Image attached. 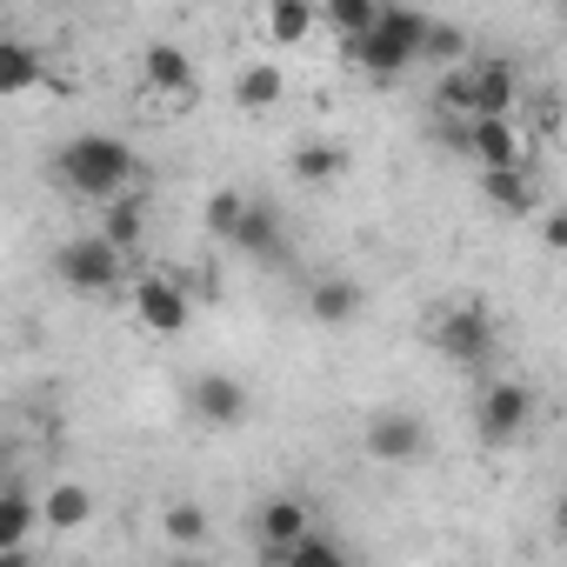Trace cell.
Segmentation results:
<instances>
[{
  "label": "cell",
  "instance_id": "cell-5",
  "mask_svg": "<svg viewBox=\"0 0 567 567\" xmlns=\"http://www.w3.org/2000/svg\"><path fill=\"white\" fill-rule=\"evenodd\" d=\"M368 454L381 467H414L427 454V421L414 408H374L368 414Z\"/></svg>",
  "mask_w": 567,
  "mask_h": 567
},
{
  "label": "cell",
  "instance_id": "cell-19",
  "mask_svg": "<svg viewBox=\"0 0 567 567\" xmlns=\"http://www.w3.org/2000/svg\"><path fill=\"white\" fill-rule=\"evenodd\" d=\"M101 207H107V227H101V234H107L121 254H134L141 234H147V200H141V194H114V200H101Z\"/></svg>",
  "mask_w": 567,
  "mask_h": 567
},
{
  "label": "cell",
  "instance_id": "cell-3",
  "mask_svg": "<svg viewBox=\"0 0 567 567\" xmlns=\"http://www.w3.org/2000/svg\"><path fill=\"white\" fill-rule=\"evenodd\" d=\"M121 274H127V254L107 234H81V240L54 247V280L74 295H107V288H121Z\"/></svg>",
  "mask_w": 567,
  "mask_h": 567
},
{
  "label": "cell",
  "instance_id": "cell-24",
  "mask_svg": "<svg viewBox=\"0 0 567 567\" xmlns=\"http://www.w3.org/2000/svg\"><path fill=\"white\" fill-rule=\"evenodd\" d=\"M167 534H174L181 547H200V540H207V514H200L194 501H174V507H167Z\"/></svg>",
  "mask_w": 567,
  "mask_h": 567
},
{
  "label": "cell",
  "instance_id": "cell-16",
  "mask_svg": "<svg viewBox=\"0 0 567 567\" xmlns=\"http://www.w3.org/2000/svg\"><path fill=\"white\" fill-rule=\"evenodd\" d=\"M41 520H48L54 534H74V527L94 520V494H87L81 481H54V487L41 494Z\"/></svg>",
  "mask_w": 567,
  "mask_h": 567
},
{
  "label": "cell",
  "instance_id": "cell-6",
  "mask_svg": "<svg viewBox=\"0 0 567 567\" xmlns=\"http://www.w3.org/2000/svg\"><path fill=\"white\" fill-rule=\"evenodd\" d=\"M134 315H141L147 334H181L194 321V295L181 288L174 274H141L134 280Z\"/></svg>",
  "mask_w": 567,
  "mask_h": 567
},
{
  "label": "cell",
  "instance_id": "cell-18",
  "mask_svg": "<svg viewBox=\"0 0 567 567\" xmlns=\"http://www.w3.org/2000/svg\"><path fill=\"white\" fill-rule=\"evenodd\" d=\"M274 560H280V567H348V547H341L334 534H321V527H301Z\"/></svg>",
  "mask_w": 567,
  "mask_h": 567
},
{
  "label": "cell",
  "instance_id": "cell-13",
  "mask_svg": "<svg viewBox=\"0 0 567 567\" xmlns=\"http://www.w3.org/2000/svg\"><path fill=\"white\" fill-rule=\"evenodd\" d=\"M41 527V501L21 494V487H0V560H14Z\"/></svg>",
  "mask_w": 567,
  "mask_h": 567
},
{
  "label": "cell",
  "instance_id": "cell-21",
  "mask_svg": "<svg viewBox=\"0 0 567 567\" xmlns=\"http://www.w3.org/2000/svg\"><path fill=\"white\" fill-rule=\"evenodd\" d=\"M421 61H434V68L467 61V34H461V28H447V21H427V28H421Z\"/></svg>",
  "mask_w": 567,
  "mask_h": 567
},
{
  "label": "cell",
  "instance_id": "cell-15",
  "mask_svg": "<svg viewBox=\"0 0 567 567\" xmlns=\"http://www.w3.org/2000/svg\"><path fill=\"white\" fill-rule=\"evenodd\" d=\"M260 34L274 48H301L315 34V0H267V8H260Z\"/></svg>",
  "mask_w": 567,
  "mask_h": 567
},
{
  "label": "cell",
  "instance_id": "cell-25",
  "mask_svg": "<svg viewBox=\"0 0 567 567\" xmlns=\"http://www.w3.org/2000/svg\"><path fill=\"white\" fill-rule=\"evenodd\" d=\"M374 14H381V0H328V21H334L348 41H354V34L374 21Z\"/></svg>",
  "mask_w": 567,
  "mask_h": 567
},
{
  "label": "cell",
  "instance_id": "cell-22",
  "mask_svg": "<svg viewBox=\"0 0 567 567\" xmlns=\"http://www.w3.org/2000/svg\"><path fill=\"white\" fill-rule=\"evenodd\" d=\"M334 174H341V147H328V141H308V147L295 154V181L321 187V181H334Z\"/></svg>",
  "mask_w": 567,
  "mask_h": 567
},
{
  "label": "cell",
  "instance_id": "cell-4",
  "mask_svg": "<svg viewBox=\"0 0 567 567\" xmlns=\"http://www.w3.org/2000/svg\"><path fill=\"white\" fill-rule=\"evenodd\" d=\"M434 348H441V361H454V368H481V361L494 354V321H487V308H481V301H454V308L434 321Z\"/></svg>",
  "mask_w": 567,
  "mask_h": 567
},
{
  "label": "cell",
  "instance_id": "cell-7",
  "mask_svg": "<svg viewBox=\"0 0 567 567\" xmlns=\"http://www.w3.org/2000/svg\"><path fill=\"white\" fill-rule=\"evenodd\" d=\"M187 408H194L200 427H247L254 394H247V381H234V374H200V381L187 388Z\"/></svg>",
  "mask_w": 567,
  "mask_h": 567
},
{
  "label": "cell",
  "instance_id": "cell-12",
  "mask_svg": "<svg viewBox=\"0 0 567 567\" xmlns=\"http://www.w3.org/2000/svg\"><path fill=\"white\" fill-rule=\"evenodd\" d=\"M141 87H154V94H194V61L174 41H154L141 54Z\"/></svg>",
  "mask_w": 567,
  "mask_h": 567
},
{
  "label": "cell",
  "instance_id": "cell-23",
  "mask_svg": "<svg viewBox=\"0 0 567 567\" xmlns=\"http://www.w3.org/2000/svg\"><path fill=\"white\" fill-rule=\"evenodd\" d=\"M240 207H247V194H240V187H214V194H207V234H214V240H227V234H234V220H240Z\"/></svg>",
  "mask_w": 567,
  "mask_h": 567
},
{
  "label": "cell",
  "instance_id": "cell-10",
  "mask_svg": "<svg viewBox=\"0 0 567 567\" xmlns=\"http://www.w3.org/2000/svg\"><path fill=\"white\" fill-rule=\"evenodd\" d=\"M301 527H315V507H308L301 494H274V501H260V514H254V534H260L267 554H280Z\"/></svg>",
  "mask_w": 567,
  "mask_h": 567
},
{
  "label": "cell",
  "instance_id": "cell-1",
  "mask_svg": "<svg viewBox=\"0 0 567 567\" xmlns=\"http://www.w3.org/2000/svg\"><path fill=\"white\" fill-rule=\"evenodd\" d=\"M54 174H61V187L81 194V200H114V194H127V187L141 181V161H134V147L114 141V134H74V141L61 147Z\"/></svg>",
  "mask_w": 567,
  "mask_h": 567
},
{
  "label": "cell",
  "instance_id": "cell-14",
  "mask_svg": "<svg viewBox=\"0 0 567 567\" xmlns=\"http://www.w3.org/2000/svg\"><path fill=\"white\" fill-rule=\"evenodd\" d=\"M481 194H487V207H501V214H534V174H527V161H514V167H481Z\"/></svg>",
  "mask_w": 567,
  "mask_h": 567
},
{
  "label": "cell",
  "instance_id": "cell-2",
  "mask_svg": "<svg viewBox=\"0 0 567 567\" xmlns=\"http://www.w3.org/2000/svg\"><path fill=\"white\" fill-rule=\"evenodd\" d=\"M421 28H427V14H414V8H381V14L348 41V54H354L374 81H394V74H408V68L421 61Z\"/></svg>",
  "mask_w": 567,
  "mask_h": 567
},
{
  "label": "cell",
  "instance_id": "cell-8",
  "mask_svg": "<svg viewBox=\"0 0 567 567\" xmlns=\"http://www.w3.org/2000/svg\"><path fill=\"white\" fill-rule=\"evenodd\" d=\"M474 421H481V441H487V447H507V441L534 421V388H527V381H494V388L481 394V414H474Z\"/></svg>",
  "mask_w": 567,
  "mask_h": 567
},
{
  "label": "cell",
  "instance_id": "cell-9",
  "mask_svg": "<svg viewBox=\"0 0 567 567\" xmlns=\"http://www.w3.org/2000/svg\"><path fill=\"white\" fill-rule=\"evenodd\" d=\"M227 247H240L247 260L280 267V260H288V227H280V214H274L267 200H247L240 220H234V234H227Z\"/></svg>",
  "mask_w": 567,
  "mask_h": 567
},
{
  "label": "cell",
  "instance_id": "cell-20",
  "mask_svg": "<svg viewBox=\"0 0 567 567\" xmlns=\"http://www.w3.org/2000/svg\"><path fill=\"white\" fill-rule=\"evenodd\" d=\"M280 94H288V74H280V68H267V61L240 68V81H234V101H240V107H274Z\"/></svg>",
  "mask_w": 567,
  "mask_h": 567
},
{
  "label": "cell",
  "instance_id": "cell-17",
  "mask_svg": "<svg viewBox=\"0 0 567 567\" xmlns=\"http://www.w3.org/2000/svg\"><path fill=\"white\" fill-rule=\"evenodd\" d=\"M41 81H48V61H41L34 48H21V41L0 34V101H8V94H28V87H41Z\"/></svg>",
  "mask_w": 567,
  "mask_h": 567
},
{
  "label": "cell",
  "instance_id": "cell-11",
  "mask_svg": "<svg viewBox=\"0 0 567 567\" xmlns=\"http://www.w3.org/2000/svg\"><path fill=\"white\" fill-rule=\"evenodd\" d=\"M361 280H348V274H321L315 288H308V315L321 321V328H348L354 315H361Z\"/></svg>",
  "mask_w": 567,
  "mask_h": 567
}]
</instances>
